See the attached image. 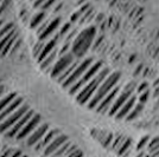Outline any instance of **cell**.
<instances>
[{
    "instance_id": "1",
    "label": "cell",
    "mask_w": 159,
    "mask_h": 157,
    "mask_svg": "<svg viewBox=\"0 0 159 157\" xmlns=\"http://www.w3.org/2000/svg\"><path fill=\"white\" fill-rule=\"evenodd\" d=\"M95 39H96V28H95V26L86 27L84 30L79 32L76 38L71 43V53L77 59L84 57L86 53L88 52V50L94 44Z\"/></svg>"
},
{
    "instance_id": "43",
    "label": "cell",
    "mask_w": 159,
    "mask_h": 157,
    "mask_svg": "<svg viewBox=\"0 0 159 157\" xmlns=\"http://www.w3.org/2000/svg\"><path fill=\"white\" fill-rule=\"evenodd\" d=\"M145 157H151V156H150V154H147V155H146Z\"/></svg>"
},
{
    "instance_id": "32",
    "label": "cell",
    "mask_w": 159,
    "mask_h": 157,
    "mask_svg": "<svg viewBox=\"0 0 159 157\" xmlns=\"http://www.w3.org/2000/svg\"><path fill=\"white\" fill-rule=\"evenodd\" d=\"M148 90V84L146 83V82H143L141 84H139V85L137 86V93L138 95H140V93H143V92H145V91H147Z\"/></svg>"
},
{
    "instance_id": "28",
    "label": "cell",
    "mask_w": 159,
    "mask_h": 157,
    "mask_svg": "<svg viewBox=\"0 0 159 157\" xmlns=\"http://www.w3.org/2000/svg\"><path fill=\"white\" fill-rule=\"evenodd\" d=\"M70 31H71V24L70 23H66V24H63L61 26L58 34H60V37H66L70 33Z\"/></svg>"
},
{
    "instance_id": "21",
    "label": "cell",
    "mask_w": 159,
    "mask_h": 157,
    "mask_svg": "<svg viewBox=\"0 0 159 157\" xmlns=\"http://www.w3.org/2000/svg\"><path fill=\"white\" fill-rule=\"evenodd\" d=\"M45 18H47V12L45 11H39V12H37V13H34L30 18L29 20V26L31 30H37L38 27L45 21Z\"/></svg>"
},
{
    "instance_id": "29",
    "label": "cell",
    "mask_w": 159,
    "mask_h": 157,
    "mask_svg": "<svg viewBox=\"0 0 159 157\" xmlns=\"http://www.w3.org/2000/svg\"><path fill=\"white\" fill-rule=\"evenodd\" d=\"M10 5H11V0H2V2L0 4V18L4 17V13L8 10Z\"/></svg>"
},
{
    "instance_id": "7",
    "label": "cell",
    "mask_w": 159,
    "mask_h": 157,
    "mask_svg": "<svg viewBox=\"0 0 159 157\" xmlns=\"http://www.w3.org/2000/svg\"><path fill=\"white\" fill-rule=\"evenodd\" d=\"M30 110H31V109H30V106L27 104L21 105L19 109H17L10 117L6 118L2 123H0V134H1V135H5L6 132H8V131L13 128L14 125L19 122L21 118L26 115L27 112L30 111Z\"/></svg>"
},
{
    "instance_id": "31",
    "label": "cell",
    "mask_w": 159,
    "mask_h": 157,
    "mask_svg": "<svg viewBox=\"0 0 159 157\" xmlns=\"http://www.w3.org/2000/svg\"><path fill=\"white\" fill-rule=\"evenodd\" d=\"M148 98H150V91H148V90L145 92H143V93H140V95H138V99H139L140 103H143V104H145L146 102L148 100Z\"/></svg>"
},
{
    "instance_id": "47",
    "label": "cell",
    "mask_w": 159,
    "mask_h": 157,
    "mask_svg": "<svg viewBox=\"0 0 159 157\" xmlns=\"http://www.w3.org/2000/svg\"><path fill=\"white\" fill-rule=\"evenodd\" d=\"M0 150H1V149H0Z\"/></svg>"
},
{
    "instance_id": "22",
    "label": "cell",
    "mask_w": 159,
    "mask_h": 157,
    "mask_svg": "<svg viewBox=\"0 0 159 157\" xmlns=\"http://www.w3.org/2000/svg\"><path fill=\"white\" fill-rule=\"evenodd\" d=\"M57 59H58V49H56V50H55V51H53L49 57H47V58L44 59L42 63H39L40 69L49 73L50 70H51V67H52L53 64L56 63V60H57Z\"/></svg>"
},
{
    "instance_id": "13",
    "label": "cell",
    "mask_w": 159,
    "mask_h": 157,
    "mask_svg": "<svg viewBox=\"0 0 159 157\" xmlns=\"http://www.w3.org/2000/svg\"><path fill=\"white\" fill-rule=\"evenodd\" d=\"M60 34L57 33L55 37H52L51 39H49L48 41H45V44L43 46V49H42V51L39 52V54L37 56V60H38V63H42L44 59L49 57L51 53L57 49V44H58V40H60Z\"/></svg>"
},
{
    "instance_id": "40",
    "label": "cell",
    "mask_w": 159,
    "mask_h": 157,
    "mask_svg": "<svg viewBox=\"0 0 159 157\" xmlns=\"http://www.w3.org/2000/svg\"><path fill=\"white\" fill-rule=\"evenodd\" d=\"M141 69H143V64H140V66L137 67V70H135V72H134V76H138V73L141 72Z\"/></svg>"
},
{
    "instance_id": "26",
    "label": "cell",
    "mask_w": 159,
    "mask_h": 157,
    "mask_svg": "<svg viewBox=\"0 0 159 157\" xmlns=\"http://www.w3.org/2000/svg\"><path fill=\"white\" fill-rule=\"evenodd\" d=\"M14 30V25L13 23H10V21H7L6 24L4 25V26L0 28V40L2 39L4 37H6L7 34L10 32H12Z\"/></svg>"
},
{
    "instance_id": "39",
    "label": "cell",
    "mask_w": 159,
    "mask_h": 157,
    "mask_svg": "<svg viewBox=\"0 0 159 157\" xmlns=\"http://www.w3.org/2000/svg\"><path fill=\"white\" fill-rule=\"evenodd\" d=\"M21 156H23V152L20 150H18V149H16L11 157H21Z\"/></svg>"
},
{
    "instance_id": "44",
    "label": "cell",
    "mask_w": 159,
    "mask_h": 157,
    "mask_svg": "<svg viewBox=\"0 0 159 157\" xmlns=\"http://www.w3.org/2000/svg\"><path fill=\"white\" fill-rule=\"evenodd\" d=\"M21 157H27V156H26V155H23V156H21Z\"/></svg>"
},
{
    "instance_id": "37",
    "label": "cell",
    "mask_w": 159,
    "mask_h": 157,
    "mask_svg": "<svg viewBox=\"0 0 159 157\" xmlns=\"http://www.w3.org/2000/svg\"><path fill=\"white\" fill-rule=\"evenodd\" d=\"M154 96H159V79L154 82Z\"/></svg>"
},
{
    "instance_id": "17",
    "label": "cell",
    "mask_w": 159,
    "mask_h": 157,
    "mask_svg": "<svg viewBox=\"0 0 159 157\" xmlns=\"http://www.w3.org/2000/svg\"><path fill=\"white\" fill-rule=\"evenodd\" d=\"M34 113H36V112H34L32 109H31V110L27 112V113L25 115V116H24V117L20 119V121L18 122V123H17V124L14 125V126L12 128V129H11V130L5 134V136H6V137H8V138H16V137H17V135H18V134L20 132V130H21V129L24 128V125L26 124L27 122H29V121L32 118V116L34 115Z\"/></svg>"
},
{
    "instance_id": "19",
    "label": "cell",
    "mask_w": 159,
    "mask_h": 157,
    "mask_svg": "<svg viewBox=\"0 0 159 157\" xmlns=\"http://www.w3.org/2000/svg\"><path fill=\"white\" fill-rule=\"evenodd\" d=\"M137 99L138 97L135 96V95H133L131 98L127 100L125 104L122 105V108L119 110V112L114 116V117L116 118V119H125V118L128 116V113L132 111V109L134 108V105L137 104Z\"/></svg>"
},
{
    "instance_id": "15",
    "label": "cell",
    "mask_w": 159,
    "mask_h": 157,
    "mask_svg": "<svg viewBox=\"0 0 159 157\" xmlns=\"http://www.w3.org/2000/svg\"><path fill=\"white\" fill-rule=\"evenodd\" d=\"M68 141H70L69 137H68L66 135H64V134H62V132H61L60 135H58V136L55 138L52 142H51V143L49 144L47 148H45V150L43 151V154H42V155H43L44 157H51L53 154L58 150L63 144H66Z\"/></svg>"
},
{
    "instance_id": "35",
    "label": "cell",
    "mask_w": 159,
    "mask_h": 157,
    "mask_svg": "<svg viewBox=\"0 0 159 157\" xmlns=\"http://www.w3.org/2000/svg\"><path fill=\"white\" fill-rule=\"evenodd\" d=\"M81 17H82V14L80 13V11H77V12H75V13L71 14L70 21H71V23H76V21L79 20V18H81Z\"/></svg>"
},
{
    "instance_id": "10",
    "label": "cell",
    "mask_w": 159,
    "mask_h": 157,
    "mask_svg": "<svg viewBox=\"0 0 159 157\" xmlns=\"http://www.w3.org/2000/svg\"><path fill=\"white\" fill-rule=\"evenodd\" d=\"M42 124V117H40L38 113H34L32 116V118L27 122L26 124L24 125V128L20 130V132L17 135V137L16 139H18V141H21V139H26L31 134H32L33 131L36 130L39 125Z\"/></svg>"
},
{
    "instance_id": "2",
    "label": "cell",
    "mask_w": 159,
    "mask_h": 157,
    "mask_svg": "<svg viewBox=\"0 0 159 157\" xmlns=\"http://www.w3.org/2000/svg\"><path fill=\"white\" fill-rule=\"evenodd\" d=\"M109 73H111V70H109L108 67H106V66H103V67L101 69V71H100L87 85L83 86L82 90L75 96L76 102L80 103L81 105L88 104V103L90 102V99L94 97V95L96 93L100 85L102 84V82L108 77Z\"/></svg>"
},
{
    "instance_id": "34",
    "label": "cell",
    "mask_w": 159,
    "mask_h": 157,
    "mask_svg": "<svg viewBox=\"0 0 159 157\" xmlns=\"http://www.w3.org/2000/svg\"><path fill=\"white\" fill-rule=\"evenodd\" d=\"M66 157H83V152L80 150V149H76V150L73 151L71 154H69V155Z\"/></svg>"
},
{
    "instance_id": "23",
    "label": "cell",
    "mask_w": 159,
    "mask_h": 157,
    "mask_svg": "<svg viewBox=\"0 0 159 157\" xmlns=\"http://www.w3.org/2000/svg\"><path fill=\"white\" fill-rule=\"evenodd\" d=\"M17 97H18V96H17L16 92H7L4 97L0 99V113L4 111L7 106L11 104L14 99L17 98Z\"/></svg>"
},
{
    "instance_id": "46",
    "label": "cell",
    "mask_w": 159,
    "mask_h": 157,
    "mask_svg": "<svg viewBox=\"0 0 159 157\" xmlns=\"http://www.w3.org/2000/svg\"><path fill=\"white\" fill-rule=\"evenodd\" d=\"M31 1H34V0H31Z\"/></svg>"
},
{
    "instance_id": "42",
    "label": "cell",
    "mask_w": 159,
    "mask_h": 157,
    "mask_svg": "<svg viewBox=\"0 0 159 157\" xmlns=\"http://www.w3.org/2000/svg\"><path fill=\"white\" fill-rule=\"evenodd\" d=\"M61 8H62V4H60V5H57V6H56V8H55V12H58Z\"/></svg>"
},
{
    "instance_id": "14",
    "label": "cell",
    "mask_w": 159,
    "mask_h": 157,
    "mask_svg": "<svg viewBox=\"0 0 159 157\" xmlns=\"http://www.w3.org/2000/svg\"><path fill=\"white\" fill-rule=\"evenodd\" d=\"M90 134L102 146H105L107 149L112 146L113 139H114V134L109 132V131L100 130V129H93V130L90 131Z\"/></svg>"
},
{
    "instance_id": "16",
    "label": "cell",
    "mask_w": 159,
    "mask_h": 157,
    "mask_svg": "<svg viewBox=\"0 0 159 157\" xmlns=\"http://www.w3.org/2000/svg\"><path fill=\"white\" fill-rule=\"evenodd\" d=\"M61 26V18H55L49 21V24L47 25V27L43 30V32L38 34V40L39 41H48L49 39L52 38V36L55 34V32L60 28Z\"/></svg>"
},
{
    "instance_id": "11",
    "label": "cell",
    "mask_w": 159,
    "mask_h": 157,
    "mask_svg": "<svg viewBox=\"0 0 159 157\" xmlns=\"http://www.w3.org/2000/svg\"><path fill=\"white\" fill-rule=\"evenodd\" d=\"M17 40H18V32L14 28L12 32H10L6 37H4L0 40V56L4 57L12 52V49Z\"/></svg>"
},
{
    "instance_id": "18",
    "label": "cell",
    "mask_w": 159,
    "mask_h": 157,
    "mask_svg": "<svg viewBox=\"0 0 159 157\" xmlns=\"http://www.w3.org/2000/svg\"><path fill=\"white\" fill-rule=\"evenodd\" d=\"M60 134L61 132L57 130V129H50V130L47 132V135L43 137V139L34 146V150L37 151V152H42V154H43V151L45 150V148H47L48 145L51 143Z\"/></svg>"
},
{
    "instance_id": "36",
    "label": "cell",
    "mask_w": 159,
    "mask_h": 157,
    "mask_svg": "<svg viewBox=\"0 0 159 157\" xmlns=\"http://www.w3.org/2000/svg\"><path fill=\"white\" fill-rule=\"evenodd\" d=\"M45 2H47V0H34V1H33V6L36 7V8H39L40 10V7L43 6Z\"/></svg>"
},
{
    "instance_id": "9",
    "label": "cell",
    "mask_w": 159,
    "mask_h": 157,
    "mask_svg": "<svg viewBox=\"0 0 159 157\" xmlns=\"http://www.w3.org/2000/svg\"><path fill=\"white\" fill-rule=\"evenodd\" d=\"M120 91H121L120 86L119 85L115 86L112 91L109 92L106 97L102 99V102L98 105V108L95 109V111L99 112V113H102V115L108 113V112H109V110H111V108H112L113 103H114V100H115V99H116V97L119 96Z\"/></svg>"
},
{
    "instance_id": "20",
    "label": "cell",
    "mask_w": 159,
    "mask_h": 157,
    "mask_svg": "<svg viewBox=\"0 0 159 157\" xmlns=\"http://www.w3.org/2000/svg\"><path fill=\"white\" fill-rule=\"evenodd\" d=\"M23 104H24V103H23V99L20 98V97H17V98L14 99L13 102L8 105L5 110H4V111L0 113V123H2L6 118L10 117V116H11L17 109H19Z\"/></svg>"
},
{
    "instance_id": "3",
    "label": "cell",
    "mask_w": 159,
    "mask_h": 157,
    "mask_svg": "<svg viewBox=\"0 0 159 157\" xmlns=\"http://www.w3.org/2000/svg\"><path fill=\"white\" fill-rule=\"evenodd\" d=\"M120 77H121V76H120V72H116V71L111 72V73L108 74V77L102 82V84L100 85L96 93L94 95L93 98L90 99V102L87 104V108L90 109V110H95V109L98 108V105L102 102V99L105 98L115 86H118Z\"/></svg>"
},
{
    "instance_id": "6",
    "label": "cell",
    "mask_w": 159,
    "mask_h": 157,
    "mask_svg": "<svg viewBox=\"0 0 159 157\" xmlns=\"http://www.w3.org/2000/svg\"><path fill=\"white\" fill-rule=\"evenodd\" d=\"M94 64V59L93 58H86L83 60H81L80 65L76 67V70L71 73V76L66 79V82L62 84V86L66 89V90H69L73 85H75L80 79L82 78V76L88 71V69Z\"/></svg>"
},
{
    "instance_id": "5",
    "label": "cell",
    "mask_w": 159,
    "mask_h": 157,
    "mask_svg": "<svg viewBox=\"0 0 159 157\" xmlns=\"http://www.w3.org/2000/svg\"><path fill=\"white\" fill-rule=\"evenodd\" d=\"M137 90V84L134 83V82H131V83H128L125 85V87L120 91L119 96L116 97V99L114 100V103H113L112 108H111V110L108 112V115L109 116H115L119 110L122 108V105L126 103L128 99L132 97L133 95H134V91Z\"/></svg>"
},
{
    "instance_id": "41",
    "label": "cell",
    "mask_w": 159,
    "mask_h": 157,
    "mask_svg": "<svg viewBox=\"0 0 159 157\" xmlns=\"http://www.w3.org/2000/svg\"><path fill=\"white\" fill-rule=\"evenodd\" d=\"M6 23H7V21H5V19H4V18H0V28L4 26Z\"/></svg>"
},
{
    "instance_id": "38",
    "label": "cell",
    "mask_w": 159,
    "mask_h": 157,
    "mask_svg": "<svg viewBox=\"0 0 159 157\" xmlns=\"http://www.w3.org/2000/svg\"><path fill=\"white\" fill-rule=\"evenodd\" d=\"M7 93V90H6V87L4 85H0V99L2 98Z\"/></svg>"
},
{
    "instance_id": "33",
    "label": "cell",
    "mask_w": 159,
    "mask_h": 157,
    "mask_svg": "<svg viewBox=\"0 0 159 157\" xmlns=\"http://www.w3.org/2000/svg\"><path fill=\"white\" fill-rule=\"evenodd\" d=\"M56 1H57V0H47V2L40 7V11H48V10H50V8L56 4Z\"/></svg>"
},
{
    "instance_id": "24",
    "label": "cell",
    "mask_w": 159,
    "mask_h": 157,
    "mask_svg": "<svg viewBox=\"0 0 159 157\" xmlns=\"http://www.w3.org/2000/svg\"><path fill=\"white\" fill-rule=\"evenodd\" d=\"M131 148H132V138L126 137L124 143L121 144V146L119 148V150L116 151V155L121 157L128 156V154L131 152Z\"/></svg>"
},
{
    "instance_id": "45",
    "label": "cell",
    "mask_w": 159,
    "mask_h": 157,
    "mask_svg": "<svg viewBox=\"0 0 159 157\" xmlns=\"http://www.w3.org/2000/svg\"><path fill=\"white\" fill-rule=\"evenodd\" d=\"M1 2H2V0H0V4H1Z\"/></svg>"
},
{
    "instance_id": "4",
    "label": "cell",
    "mask_w": 159,
    "mask_h": 157,
    "mask_svg": "<svg viewBox=\"0 0 159 157\" xmlns=\"http://www.w3.org/2000/svg\"><path fill=\"white\" fill-rule=\"evenodd\" d=\"M102 67H103L102 62H94V64L88 69V71L82 76V78L80 79L75 85L71 86V87L68 90V92H69L70 95H73V96H76V95L82 90V87H83L84 85H87V84H88V83H89V82H90V80H92L100 71H101Z\"/></svg>"
},
{
    "instance_id": "30",
    "label": "cell",
    "mask_w": 159,
    "mask_h": 157,
    "mask_svg": "<svg viewBox=\"0 0 159 157\" xmlns=\"http://www.w3.org/2000/svg\"><path fill=\"white\" fill-rule=\"evenodd\" d=\"M16 149L13 148H8V146H5L2 150H0V157H11L12 154L14 152Z\"/></svg>"
},
{
    "instance_id": "12",
    "label": "cell",
    "mask_w": 159,
    "mask_h": 157,
    "mask_svg": "<svg viewBox=\"0 0 159 157\" xmlns=\"http://www.w3.org/2000/svg\"><path fill=\"white\" fill-rule=\"evenodd\" d=\"M50 130V126L47 123H42V124L33 131L32 134L29 136V137L25 139V143H26L27 146L30 148H34L37 144L39 143L40 141L43 139V137L47 135V132Z\"/></svg>"
},
{
    "instance_id": "27",
    "label": "cell",
    "mask_w": 159,
    "mask_h": 157,
    "mask_svg": "<svg viewBox=\"0 0 159 157\" xmlns=\"http://www.w3.org/2000/svg\"><path fill=\"white\" fill-rule=\"evenodd\" d=\"M150 141H151V137L144 136V137L139 141V143L137 144V151L139 152V151L146 150V149H147V145H148V143H150Z\"/></svg>"
},
{
    "instance_id": "8",
    "label": "cell",
    "mask_w": 159,
    "mask_h": 157,
    "mask_svg": "<svg viewBox=\"0 0 159 157\" xmlns=\"http://www.w3.org/2000/svg\"><path fill=\"white\" fill-rule=\"evenodd\" d=\"M75 60H76V57H75L71 52L66 53L64 56H61V57H58V59L56 60V63L53 64L52 67H51L49 74H50L52 78L57 79L61 74H63V72L66 71V69L71 65Z\"/></svg>"
},
{
    "instance_id": "25",
    "label": "cell",
    "mask_w": 159,
    "mask_h": 157,
    "mask_svg": "<svg viewBox=\"0 0 159 157\" xmlns=\"http://www.w3.org/2000/svg\"><path fill=\"white\" fill-rule=\"evenodd\" d=\"M143 110H144V104L143 103H137V104L134 105V108L132 109V111L128 113V116H127L126 118H125V121H134V119H137V118L140 116V113L143 112Z\"/></svg>"
}]
</instances>
